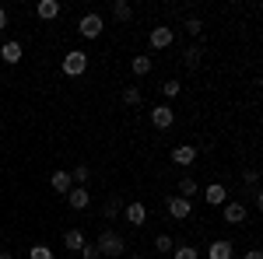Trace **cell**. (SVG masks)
I'll list each match as a JSON object with an SVG mask.
<instances>
[{
	"instance_id": "3",
	"label": "cell",
	"mask_w": 263,
	"mask_h": 259,
	"mask_svg": "<svg viewBox=\"0 0 263 259\" xmlns=\"http://www.w3.org/2000/svg\"><path fill=\"white\" fill-rule=\"evenodd\" d=\"M221 217H224V224H232V228H242L246 217H249V210H246L242 200H228L221 207Z\"/></svg>"
},
{
	"instance_id": "11",
	"label": "cell",
	"mask_w": 263,
	"mask_h": 259,
	"mask_svg": "<svg viewBox=\"0 0 263 259\" xmlns=\"http://www.w3.org/2000/svg\"><path fill=\"white\" fill-rule=\"evenodd\" d=\"M123 217H126V224H134V228H141L144 221H147V207L134 200V203H126V207H123Z\"/></svg>"
},
{
	"instance_id": "31",
	"label": "cell",
	"mask_w": 263,
	"mask_h": 259,
	"mask_svg": "<svg viewBox=\"0 0 263 259\" xmlns=\"http://www.w3.org/2000/svg\"><path fill=\"white\" fill-rule=\"evenodd\" d=\"M0 28H7V11L0 7Z\"/></svg>"
},
{
	"instance_id": "6",
	"label": "cell",
	"mask_w": 263,
	"mask_h": 259,
	"mask_svg": "<svg viewBox=\"0 0 263 259\" xmlns=\"http://www.w3.org/2000/svg\"><path fill=\"white\" fill-rule=\"evenodd\" d=\"M168 217H172V221L193 217V200H186V196H168Z\"/></svg>"
},
{
	"instance_id": "1",
	"label": "cell",
	"mask_w": 263,
	"mask_h": 259,
	"mask_svg": "<svg viewBox=\"0 0 263 259\" xmlns=\"http://www.w3.org/2000/svg\"><path fill=\"white\" fill-rule=\"evenodd\" d=\"M95 249L102 252V259H120L123 252H126V238H123L120 231L105 228V231L99 235V242H95Z\"/></svg>"
},
{
	"instance_id": "12",
	"label": "cell",
	"mask_w": 263,
	"mask_h": 259,
	"mask_svg": "<svg viewBox=\"0 0 263 259\" xmlns=\"http://www.w3.org/2000/svg\"><path fill=\"white\" fill-rule=\"evenodd\" d=\"M203 200H207L211 207H224V203H228V189H224L221 182H211V186L203 189Z\"/></svg>"
},
{
	"instance_id": "29",
	"label": "cell",
	"mask_w": 263,
	"mask_h": 259,
	"mask_svg": "<svg viewBox=\"0 0 263 259\" xmlns=\"http://www.w3.org/2000/svg\"><path fill=\"white\" fill-rule=\"evenodd\" d=\"M81 259H102V252L95 249V245H84V249H81Z\"/></svg>"
},
{
	"instance_id": "27",
	"label": "cell",
	"mask_w": 263,
	"mask_h": 259,
	"mask_svg": "<svg viewBox=\"0 0 263 259\" xmlns=\"http://www.w3.org/2000/svg\"><path fill=\"white\" fill-rule=\"evenodd\" d=\"M162 91H165V98H176V95L182 91V84H179V81H165V84H162Z\"/></svg>"
},
{
	"instance_id": "10",
	"label": "cell",
	"mask_w": 263,
	"mask_h": 259,
	"mask_svg": "<svg viewBox=\"0 0 263 259\" xmlns=\"http://www.w3.org/2000/svg\"><path fill=\"white\" fill-rule=\"evenodd\" d=\"M207 259H235V249H232V242L228 238H218L207 245V252H203Z\"/></svg>"
},
{
	"instance_id": "8",
	"label": "cell",
	"mask_w": 263,
	"mask_h": 259,
	"mask_svg": "<svg viewBox=\"0 0 263 259\" xmlns=\"http://www.w3.org/2000/svg\"><path fill=\"white\" fill-rule=\"evenodd\" d=\"M67 207H70V210H88V207H91V193H88V186H74V189L67 193Z\"/></svg>"
},
{
	"instance_id": "22",
	"label": "cell",
	"mask_w": 263,
	"mask_h": 259,
	"mask_svg": "<svg viewBox=\"0 0 263 259\" xmlns=\"http://www.w3.org/2000/svg\"><path fill=\"white\" fill-rule=\"evenodd\" d=\"M123 102H126L130 109H137V105H141V88H137V84H130V88H123Z\"/></svg>"
},
{
	"instance_id": "28",
	"label": "cell",
	"mask_w": 263,
	"mask_h": 259,
	"mask_svg": "<svg viewBox=\"0 0 263 259\" xmlns=\"http://www.w3.org/2000/svg\"><path fill=\"white\" fill-rule=\"evenodd\" d=\"M155 249H158V252H172L176 245H172V238H168V235H158V238H155Z\"/></svg>"
},
{
	"instance_id": "5",
	"label": "cell",
	"mask_w": 263,
	"mask_h": 259,
	"mask_svg": "<svg viewBox=\"0 0 263 259\" xmlns=\"http://www.w3.org/2000/svg\"><path fill=\"white\" fill-rule=\"evenodd\" d=\"M147 42H151V49H168V46L176 42V32H172L168 25H155L151 35H147Z\"/></svg>"
},
{
	"instance_id": "21",
	"label": "cell",
	"mask_w": 263,
	"mask_h": 259,
	"mask_svg": "<svg viewBox=\"0 0 263 259\" xmlns=\"http://www.w3.org/2000/svg\"><path fill=\"white\" fill-rule=\"evenodd\" d=\"M197 193H200V186H197V182L190 179V175H186V179H179V196L193 200V196H197Z\"/></svg>"
},
{
	"instance_id": "9",
	"label": "cell",
	"mask_w": 263,
	"mask_h": 259,
	"mask_svg": "<svg viewBox=\"0 0 263 259\" xmlns=\"http://www.w3.org/2000/svg\"><path fill=\"white\" fill-rule=\"evenodd\" d=\"M172 161H176L179 168H190V165L197 161V147H193V144H176V147H172Z\"/></svg>"
},
{
	"instance_id": "25",
	"label": "cell",
	"mask_w": 263,
	"mask_h": 259,
	"mask_svg": "<svg viewBox=\"0 0 263 259\" xmlns=\"http://www.w3.org/2000/svg\"><path fill=\"white\" fill-rule=\"evenodd\" d=\"M172 259H200V252H197L193 245H179V249L172 252Z\"/></svg>"
},
{
	"instance_id": "14",
	"label": "cell",
	"mask_w": 263,
	"mask_h": 259,
	"mask_svg": "<svg viewBox=\"0 0 263 259\" xmlns=\"http://www.w3.org/2000/svg\"><path fill=\"white\" fill-rule=\"evenodd\" d=\"M60 0H39V4H35V14H39L42 21H57L60 18Z\"/></svg>"
},
{
	"instance_id": "33",
	"label": "cell",
	"mask_w": 263,
	"mask_h": 259,
	"mask_svg": "<svg viewBox=\"0 0 263 259\" xmlns=\"http://www.w3.org/2000/svg\"><path fill=\"white\" fill-rule=\"evenodd\" d=\"M130 259H147V256H141V252H130Z\"/></svg>"
},
{
	"instance_id": "23",
	"label": "cell",
	"mask_w": 263,
	"mask_h": 259,
	"mask_svg": "<svg viewBox=\"0 0 263 259\" xmlns=\"http://www.w3.org/2000/svg\"><path fill=\"white\" fill-rule=\"evenodd\" d=\"M28 259H53V249H49V245H32V249H28Z\"/></svg>"
},
{
	"instance_id": "26",
	"label": "cell",
	"mask_w": 263,
	"mask_h": 259,
	"mask_svg": "<svg viewBox=\"0 0 263 259\" xmlns=\"http://www.w3.org/2000/svg\"><path fill=\"white\" fill-rule=\"evenodd\" d=\"M182 28H186V35H200V32H203V21L200 18H186Z\"/></svg>"
},
{
	"instance_id": "32",
	"label": "cell",
	"mask_w": 263,
	"mask_h": 259,
	"mask_svg": "<svg viewBox=\"0 0 263 259\" xmlns=\"http://www.w3.org/2000/svg\"><path fill=\"white\" fill-rule=\"evenodd\" d=\"M0 259H14V256H11V252H7V249H0Z\"/></svg>"
},
{
	"instance_id": "15",
	"label": "cell",
	"mask_w": 263,
	"mask_h": 259,
	"mask_svg": "<svg viewBox=\"0 0 263 259\" xmlns=\"http://www.w3.org/2000/svg\"><path fill=\"white\" fill-rule=\"evenodd\" d=\"M21 42H4L0 46V63H21Z\"/></svg>"
},
{
	"instance_id": "30",
	"label": "cell",
	"mask_w": 263,
	"mask_h": 259,
	"mask_svg": "<svg viewBox=\"0 0 263 259\" xmlns=\"http://www.w3.org/2000/svg\"><path fill=\"white\" fill-rule=\"evenodd\" d=\"M242 259H263V252H260V249H249V252H246Z\"/></svg>"
},
{
	"instance_id": "7",
	"label": "cell",
	"mask_w": 263,
	"mask_h": 259,
	"mask_svg": "<svg viewBox=\"0 0 263 259\" xmlns=\"http://www.w3.org/2000/svg\"><path fill=\"white\" fill-rule=\"evenodd\" d=\"M172 123H176V109L172 105H155L151 109V126L155 130H168Z\"/></svg>"
},
{
	"instance_id": "34",
	"label": "cell",
	"mask_w": 263,
	"mask_h": 259,
	"mask_svg": "<svg viewBox=\"0 0 263 259\" xmlns=\"http://www.w3.org/2000/svg\"><path fill=\"white\" fill-rule=\"evenodd\" d=\"M0 74H4V63H0Z\"/></svg>"
},
{
	"instance_id": "4",
	"label": "cell",
	"mask_w": 263,
	"mask_h": 259,
	"mask_svg": "<svg viewBox=\"0 0 263 259\" xmlns=\"http://www.w3.org/2000/svg\"><path fill=\"white\" fill-rule=\"evenodd\" d=\"M102 28H105V21H102V14H95V11H88V14L78 21L81 39H102Z\"/></svg>"
},
{
	"instance_id": "16",
	"label": "cell",
	"mask_w": 263,
	"mask_h": 259,
	"mask_svg": "<svg viewBox=\"0 0 263 259\" xmlns=\"http://www.w3.org/2000/svg\"><path fill=\"white\" fill-rule=\"evenodd\" d=\"M63 245H67L70 252H81L84 245H88V238H84L81 228H74V231H67V235H63Z\"/></svg>"
},
{
	"instance_id": "18",
	"label": "cell",
	"mask_w": 263,
	"mask_h": 259,
	"mask_svg": "<svg viewBox=\"0 0 263 259\" xmlns=\"http://www.w3.org/2000/svg\"><path fill=\"white\" fill-rule=\"evenodd\" d=\"M102 214H105V221H116L123 214V200L120 196H109V200H105V207H102Z\"/></svg>"
},
{
	"instance_id": "13",
	"label": "cell",
	"mask_w": 263,
	"mask_h": 259,
	"mask_svg": "<svg viewBox=\"0 0 263 259\" xmlns=\"http://www.w3.org/2000/svg\"><path fill=\"white\" fill-rule=\"evenodd\" d=\"M49 186H53L60 196H67V193L74 189V179H70V172H67V168H60V172H53V175H49Z\"/></svg>"
},
{
	"instance_id": "19",
	"label": "cell",
	"mask_w": 263,
	"mask_h": 259,
	"mask_svg": "<svg viewBox=\"0 0 263 259\" xmlns=\"http://www.w3.org/2000/svg\"><path fill=\"white\" fill-rule=\"evenodd\" d=\"M200 56H203V49H200V46H190V49L182 53V63H186L190 70H197V67H200Z\"/></svg>"
},
{
	"instance_id": "24",
	"label": "cell",
	"mask_w": 263,
	"mask_h": 259,
	"mask_svg": "<svg viewBox=\"0 0 263 259\" xmlns=\"http://www.w3.org/2000/svg\"><path fill=\"white\" fill-rule=\"evenodd\" d=\"M70 179L78 182V186H84V182L91 179V168H88V165H78V168H74V172H70Z\"/></svg>"
},
{
	"instance_id": "2",
	"label": "cell",
	"mask_w": 263,
	"mask_h": 259,
	"mask_svg": "<svg viewBox=\"0 0 263 259\" xmlns=\"http://www.w3.org/2000/svg\"><path fill=\"white\" fill-rule=\"evenodd\" d=\"M60 67H63L67 77H81L84 70H88V53H84V49H70V53L63 56Z\"/></svg>"
},
{
	"instance_id": "20",
	"label": "cell",
	"mask_w": 263,
	"mask_h": 259,
	"mask_svg": "<svg viewBox=\"0 0 263 259\" xmlns=\"http://www.w3.org/2000/svg\"><path fill=\"white\" fill-rule=\"evenodd\" d=\"M112 18L116 21H130L134 18V7H130L126 0H116V4H112Z\"/></svg>"
},
{
	"instance_id": "17",
	"label": "cell",
	"mask_w": 263,
	"mask_h": 259,
	"mask_svg": "<svg viewBox=\"0 0 263 259\" xmlns=\"http://www.w3.org/2000/svg\"><path fill=\"white\" fill-rule=\"evenodd\" d=\"M130 70H134V77H147L151 74V56H130Z\"/></svg>"
}]
</instances>
